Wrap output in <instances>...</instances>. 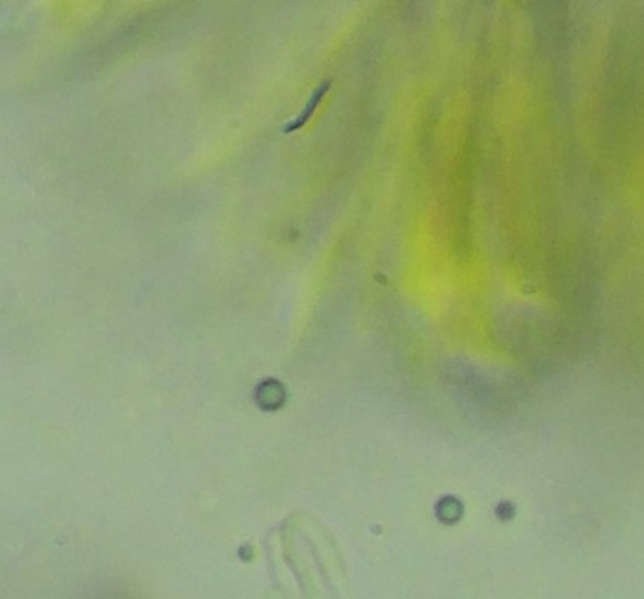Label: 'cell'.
<instances>
[{
    "instance_id": "obj_1",
    "label": "cell",
    "mask_w": 644,
    "mask_h": 599,
    "mask_svg": "<svg viewBox=\"0 0 644 599\" xmlns=\"http://www.w3.org/2000/svg\"><path fill=\"white\" fill-rule=\"evenodd\" d=\"M323 93H325V87H322V89H320V91H315L314 96L310 98V103L307 104V108H304V110L300 112L299 118L295 119L293 123H289V125L284 127V131H286V133H291V131H297V129H300V127H302V125H304V123H307L308 119H310V116H312V112H314V108H315V106H318V104H320V101H322Z\"/></svg>"
}]
</instances>
